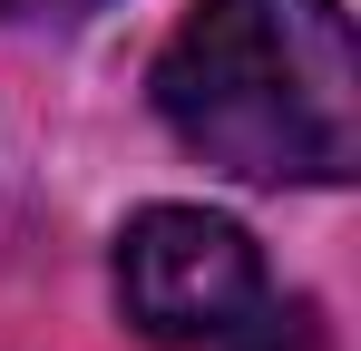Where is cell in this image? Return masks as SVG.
<instances>
[{
	"label": "cell",
	"mask_w": 361,
	"mask_h": 351,
	"mask_svg": "<svg viewBox=\"0 0 361 351\" xmlns=\"http://www.w3.org/2000/svg\"><path fill=\"white\" fill-rule=\"evenodd\" d=\"M264 254L235 215H205V205H147L118 234V302L147 342L166 351H215L244 312L264 302Z\"/></svg>",
	"instance_id": "2"
},
{
	"label": "cell",
	"mask_w": 361,
	"mask_h": 351,
	"mask_svg": "<svg viewBox=\"0 0 361 351\" xmlns=\"http://www.w3.org/2000/svg\"><path fill=\"white\" fill-rule=\"evenodd\" d=\"M157 117L235 185H342L361 166V49L342 0H195L157 58Z\"/></svg>",
	"instance_id": "1"
},
{
	"label": "cell",
	"mask_w": 361,
	"mask_h": 351,
	"mask_svg": "<svg viewBox=\"0 0 361 351\" xmlns=\"http://www.w3.org/2000/svg\"><path fill=\"white\" fill-rule=\"evenodd\" d=\"M215 351H322V312H312L302 292H293V302H283V292H264V302H254Z\"/></svg>",
	"instance_id": "3"
},
{
	"label": "cell",
	"mask_w": 361,
	"mask_h": 351,
	"mask_svg": "<svg viewBox=\"0 0 361 351\" xmlns=\"http://www.w3.org/2000/svg\"><path fill=\"white\" fill-rule=\"evenodd\" d=\"M10 20H88V10H108V0H0Z\"/></svg>",
	"instance_id": "4"
}]
</instances>
